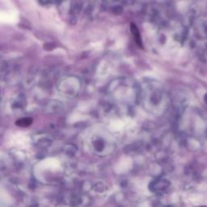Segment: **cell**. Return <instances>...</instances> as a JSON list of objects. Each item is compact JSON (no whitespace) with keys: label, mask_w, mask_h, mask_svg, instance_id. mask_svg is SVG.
Here are the masks:
<instances>
[{"label":"cell","mask_w":207,"mask_h":207,"mask_svg":"<svg viewBox=\"0 0 207 207\" xmlns=\"http://www.w3.org/2000/svg\"><path fill=\"white\" fill-rule=\"evenodd\" d=\"M32 123V120L30 118H23L20 119L16 122V125L19 126H22V127H26L31 125Z\"/></svg>","instance_id":"obj_1"}]
</instances>
